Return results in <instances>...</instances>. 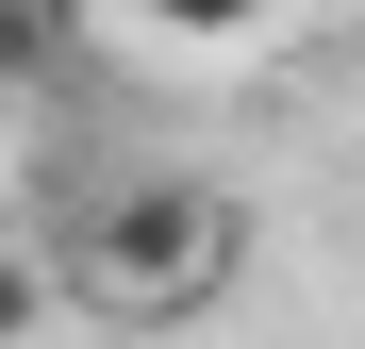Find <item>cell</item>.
<instances>
[{"instance_id":"1","label":"cell","mask_w":365,"mask_h":349,"mask_svg":"<svg viewBox=\"0 0 365 349\" xmlns=\"http://www.w3.org/2000/svg\"><path fill=\"white\" fill-rule=\"evenodd\" d=\"M232 266H250V200H232V183H116L100 216H67V300L116 316V333L216 316Z\"/></svg>"},{"instance_id":"2","label":"cell","mask_w":365,"mask_h":349,"mask_svg":"<svg viewBox=\"0 0 365 349\" xmlns=\"http://www.w3.org/2000/svg\"><path fill=\"white\" fill-rule=\"evenodd\" d=\"M34 316H50V250H0V349H17Z\"/></svg>"},{"instance_id":"3","label":"cell","mask_w":365,"mask_h":349,"mask_svg":"<svg viewBox=\"0 0 365 349\" xmlns=\"http://www.w3.org/2000/svg\"><path fill=\"white\" fill-rule=\"evenodd\" d=\"M166 34H250V17H282V0H150Z\"/></svg>"},{"instance_id":"4","label":"cell","mask_w":365,"mask_h":349,"mask_svg":"<svg viewBox=\"0 0 365 349\" xmlns=\"http://www.w3.org/2000/svg\"><path fill=\"white\" fill-rule=\"evenodd\" d=\"M0 150H17V84H0Z\"/></svg>"}]
</instances>
